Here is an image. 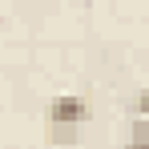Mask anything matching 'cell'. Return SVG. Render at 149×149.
<instances>
[{"label": "cell", "instance_id": "obj_1", "mask_svg": "<svg viewBox=\"0 0 149 149\" xmlns=\"http://www.w3.org/2000/svg\"><path fill=\"white\" fill-rule=\"evenodd\" d=\"M45 117H49V129H77V125L89 121V101L77 97V93L52 97L49 109H45Z\"/></svg>", "mask_w": 149, "mask_h": 149}, {"label": "cell", "instance_id": "obj_2", "mask_svg": "<svg viewBox=\"0 0 149 149\" xmlns=\"http://www.w3.org/2000/svg\"><path fill=\"white\" fill-rule=\"evenodd\" d=\"M125 149H149V121H133V141Z\"/></svg>", "mask_w": 149, "mask_h": 149}, {"label": "cell", "instance_id": "obj_3", "mask_svg": "<svg viewBox=\"0 0 149 149\" xmlns=\"http://www.w3.org/2000/svg\"><path fill=\"white\" fill-rule=\"evenodd\" d=\"M77 137H81L77 129H49V141H52V145H73Z\"/></svg>", "mask_w": 149, "mask_h": 149}, {"label": "cell", "instance_id": "obj_4", "mask_svg": "<svg viewBox=\"0 0 149 149\" xmlns=\"http://www.w3.org/2000/svg\"><path fill=\"white\" fill-rule=\"evenodd\" d=\"M137 109H141V117H149V89H141V97H137Z\"/></svg>", "mask_w": 149, "mask_h": 149}]
</instances>
